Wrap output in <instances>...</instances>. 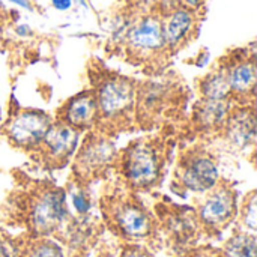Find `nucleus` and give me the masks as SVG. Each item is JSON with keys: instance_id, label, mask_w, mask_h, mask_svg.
I'll use <instances>...</instances> for the list:
<instances>
[{"instance_id": "0eeeda50", "label": "nucleus", "mask_w": 257, "mask_h": 257, "mask_svg": "<svg viewBox=\"0 0 257 257\" xmlns=\"http://www.w3.org/2000/svg\"><path fill=\"white\" fill-rule=\"evenodd\" d=\"M114 143L101 134H92L86 139L75 155L74 169L81 178H90L105 170L114 160Z\"/></svg>"}, {"instance_id": "9d476101", "label": "nucleus", "mask_w": 257, "mask_h": 257, "mask_svg": "<svg viewBox=\"0 0 257 257\" xmlns=\"http://www.w3.org/2000/svg\"><path fill=\"white\" fill-rule=\"evenodd\" d=\"M126 42L130 50L137 54H154L166 48L163 18L157 15H146L134 23L126 32Z\"/></svg>"}, {"instance_id": "9b49d317", "label": "nucleus", "mask_w": 257, "mask_h": 257, "mask_svg": "<svg viewBox=\"0 0 257 257\" xmlns=\"http://www.w3.org/2000/svg\"><path fill=\"white\" fill-rule=\"evenodd\" d=\"M60 122L78 130H92L99 122L98 104L93 92H83L72 96L60 111Z\"/></svg>"}, {"instance_id": "ddd939ff", "label": "nucleus", "mask_w": 257, "mask_h": 257, "mask_svg": "<svg viewBox=\"0 0 257 257\" xmlns=\"http://www.w3.org/2000/svg\"><path fill=\"white\" fill-rule=\"evenodd\" d=\"M232 110V99H200L194 107L193 120L202 131H218L224 128Z\"/></svg>"}, {"instance_id": "f257e3e1", "label": "nucleus", "mask_w": 257, "mask_h": 257, "mask_svg": "<svg viewBox=\"0 0 257 257\" xmlns=\"http://www.w3.org/2000/svg\"><path fill=\"white\" fill-rule=\"evenodd\" d=\"M161 155L155 145L148 140L131 143L122 157V173L125 181L136 190L154 187L161 176Z\"/></svg>"}, {"instance_id": "cd10ccee", "label": "nucleus", "mask_w": 257, "mask_h": 257, "mask_svg": "<svg viewBox=\"0 0 257 257\" xmlns=\"http://www.w3.org/2000/svg\"><path fill=\"white\" fill-rule=\"evenodd\" d=\"M2 11H3V2L0 0V12H2Z\"/></svg>"}, {"instance_id": "2eb2a0df", "label": "nucleus", "mask_w": 257, "mask_h": 257, "mask_svg": "<svg viewBox=\"0 0 257 257\" xmlns=\"http://www.w3.org/2000/svg\"><path fill=\"white\" fill-rule=\"evenodd\" d=\"M194 29V14L193 9L185 6L173 8L166 20H163V32L167 48H178L185 42Z\"/></svg>"}, {"instance_id": "a878e982", "label": "nucleus", "mask_w": 257, "mask_h": 257, "mask_svg": "<svg viewBox=\"0 0 257 257\" xmlns=\"http://www.w3.org/2000/svg\"><path fill=\"white\" fill-rule=\"evenodd\" d=\"M8 2H11V3H14V5H17V6H21V8H24V9H32L30 0H8Z\"/></svg>"}, {"instance_id": "1a4fd4ad", "label": "nucleus", "mask_w": 257, "mask_h": 257, "mask_svg": "<svg viewBox=\"0 0 257 257\" xmlns=\"http://www.w3.org/2000/svg\"><path fill=\"white\" fill-rule=\"evenodd\" d=\"M78 143L80 131L56 120L48 128L39 149L50 161H53V164H63L74 157L78 149Z\"/></svg>"}, {"instance_id": "f8f14e48", "label": "nucleus", "mask_w": 257, "mask_h": 257, "mask_svg": "<svg viewBox=\"0 0 257 257\" xmlns=\"http://www.w3.org/2000/svg\"><path fill=\"white\" fill-rule=\"evenodd\" d=\"M227 139L236 148L245 149L256 143V114L253 107L244 105L232 110L224 128Z\"/></svg>"}, {"instance_id": "dca6fc26", "label": "nucleus", "mask_w": 257, "mask_h": 257, "mask_svg": "<svg viewBox=\"0 0 257 257\" xmlns=\"http://www.w3.org/2000/svg\"><path fill=\"white\" fill-rule=\"evenodd\" d=\"M199 87H200L202 99H212V101L232 99V92H230V86H229L226 66H221V68L209 72L206 77H203Z\"/></svg>"}, {"instance_id": "20e7f679", "label": "nucleus", "mask_w": 257, "mask_h": 257, "mask_svg": "<svg viewBox=\"0 0 257 257\" xmlns=\"http://www.w3.org/2000/svg\"><path fill=\"white\" fill-rule=\"evenodd\" d=\"M51 123V117L44 111L21 110L8 120L5 125V134L15 148L33 151L39 149Z\"/></svg>"}, {"instance_id": "6ab92c4d", "label": "nucleus", "mask_w": 257, "mask_h": 257, "mask_svg": "<svg viewBox=\"0 0 257 257\" xmlns=\"http://www.w3.org/2000/svg\"><path fill=\"white\" fill-rule=\"evenodd\" d=\"M241 224L242 230L256 233L257 230V197L256 191H251L248 197L244 200L242 209H241Z\"/></svg>"}, {"instance_id": "39448f33", "label": "nucleus", "mask_w": 257, "mask_h": 257, "mask_svg": "<svg viewBox=\"0 0 257 257\" xmlns=\"http://www.w3.org/2000/svg\"><path fill=\"white\" fill-rule=\"evenodd\" d=\"M197 208V220L208 230H223L238 215L236 193L226 184H218L214 190L203 194Z\"/></svg>"}, {"instance_id": "6e6552de", "label": "nucleus", "mask_w": 257, "mask_h": 257, "mask_svg": "<svg viewBox=\"0 0 257 257\" xmlns=\"http://www.w3.org/2000/svg\"><path fill=\"white\" fill-rule=\"evenodd\" d=\"M113 224L116 230L130 241L148 239L154 232L151 214L136 202H122L113 208Z\"/></svg>"}, {"instance_id": "7ed1b4c3", "label": "nucleus", "mask_w": 257, "mask_h": 257, "mask_svg": "<svg viewBox=\"0 0 257 257\" xmlns=\"http://www.w3.org/2000/svg\"><path fill=\"white\" fill-rule=\"evenodd\" d=\"M68 217L66 194L62 188H47L32 202L29 224L35 236L48 238L65 223Z\"/></svg>"}, {"instance_id": "4be33fe9", "label": "nucleus", "mask_w": 257, "mask_h": 257, "mask_svg": "<svg viewBox=\"0 0 257 257\" xmlns=\"http://www.w3.org/2000/svg\"><path fill=\"white\" fill-rule=\"evenodd\" d=\"M120 257H152L149 254V251L148 250H145V248H142V247H139V245H131V247H128V248H125L123 250V253H122V256Z\"/></svg>"}, {"instance_id": "f3484780", "label": "nucleus", "mask_w": 257, "mask_h": 257, "mask_svg": "<svg viewBox=\"0 0 257 257\" xmlns=\"http://www.w3.org/2000/svg\"><path fill=\"white\" fill-rule=\"evenodd\" d=\"M221 253L226 257H257L256 233L239 230L223 245Z\"/></svg>"}, {"instance_id": "b1692460", "label": "nucleus", "mask_w": 257, "mask_h": 257, "mask_svg": "<svg viewBox=\"0 0 257 257\" xmlns=\"http://www.w3.org/2000/svg\"><path fill=\"white\" fill-rule=\"evenodd\" d=\"M15 32H17L18 36H23V38L32 35V30H30V27H29L27 24H20V26H17V27H15Z\"/></svg>"}, {"instance_id": "f03ea898", "label": "nucleus", "mask_w": 257, "mask_h": 257, "mask_svg": "<svg viewBox=\"0 0 257 257\" xmlns=\"http://www.w3.org/2000/svg\"><path fill=\"white\" fill-rule=\"evenodd\" d=\"M93 93L98 104L99 120H125L137 107V86L125 77L114 75L102 80Z\"/></svg>"}, {"instance_id": "393cba45", "label": "nucleus", "mask_w": 257, "mask_h": 257, "mask_svg": "<svg viewBox=\"0 0 257 257\" xmlns=\"http://www.w3.org/2000/svg\"><path fill=\"white\" fill-rule=\"evenodd\" d=\"M196 257H226L221 251H215V250H208V251H202L197 253Z\"/></svg>"}, {"instance_id": "aec40b11", "label": "nucleus", "mask_w": 257, "mask_h": 257, "mask_svg": "<svg viewBox=\"0 0 257 257\" xmlns=\"http://www.w3.org/2000/svg\"><path fill=\"white\" fill-rule=\"evenodd\" d=\"M71 202L77 214L86 215L90 211V199L83 190H74L71 194Z\"/></svg>"}, {"instance_id": "412c9836", "label": "nucleus", "mask_w": 257, "mask_h": 257, "mask_svg": "<svg viewBox=\"0 0 257 257\" xmlns=\"http://www.w3.org/2000/svg\"><path fill=\"white\" fill-rule=\"evenodd\" d=\"M0 257H20V253L9 239H0Z\"/></svg>"}, {"instance_id": "a211bd4d", "label": "nucleus", "mask_w": 257, "mask_h": 257, "mask_svg": "<svg viewBox=\"0 0 257 257\" xmlns=\"http://www.w3.org/2000/svg\"><path fill=\"white\" fill-rule=\"evenodd\" d=\"M20 257H65L63 247L50 238H38L33 241Z\"/></svg>"}, {"instance_id": "4468645a", "label": "nucleus", "mask_w": 257, "mask_h": 257, "mask_svg": "<svg viewBox=\"0 0 257 257\" xmlns=\"http://www.w3.org/2000/svg\"><path fill=\"white\" fill-rule=\"evenodd\" d=\"M226 69H227V78H229L232 96L235 98L254 96L257 83V66L254 56L232 62L230 65L226 66Z\"/></svg>"}, {"instance_id": "bb28decb", "label": "nucleus", "mask_w": 257, "mask_h": 257, "mask_svg": "<svg viewBox=\"0 0 257 257\" xmlns=\"http://www.w3.org/2000/svg\"><path fill=\"white\" fill-rule=\"evenodd\" d=\"M181 2L184 3V6H185V8L196 9V8H199V5H200V2H202V0H181Z\"/></svg>"}, {"instance_id": "423d86ee", "label": "nucleus", "mask_w": 257, "mask_h": 257, "mask_svg": "<svg viewBox=\"0 0 257 257\" xmlns=\"http://www.w3.org/2000/svg\"><path fill=\"white\" fill-rule=\"evenodd\" d=\"M181 185L194 194H206L220 184L218 164L209 154L197 152L184 160L179 169Z\"/></svg>"}, {"instance_id": "5701e85b", "label": "nucleus", "mask_w": 257, "mask_h": 257, "mask_svg": "<svg viewBox=\"0 0 257 257\" xmlns=\"http://www.w3.org/2000/svg\"><path fill=\"white\" fill-rule=\"evenodd\" d=\"M51 5L57 11H68L72 6V0H51Z\"/></svg>"}]
</instances>
